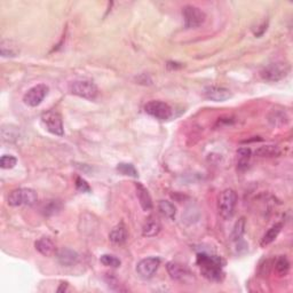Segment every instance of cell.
I'll return each instance as SVG.
<instances>
[{
    "mask_svg": "<svg viewBox=\"0 0 293 293\" xmlns=\"http://www.w3.org/2000/svg\"><path fill=\"white\" fill-rule=\"evenodd\" d=\"M224 260L218 256L200 253L197 256V265L201 267V275L211 282H221L224 278Z\"/></svg>",
    "mask_w": 293,
    "mask_h": 293,
    "instance_id": "1",
    "label": "cell"
},
{
    "mask_svg": "<svg viewBox=\"0 0 293 293\" xmlns=\"http://www.w3.org/2000/svg\"><path fill=\"white\" fill-rule=\"evenodd\" d=\"M237 194L233 189H224L220 193L218 198V210H219L220 217L224 220L232 219L235 213V208L237 205Z\"/></svg>",
    "mask_w": 293,
    "mask_h": 293,
    "instance_id": "2",
    "label": "cell"
},
{
    "mask_svg": "<svg viewBox=\"0 0 293 293\" xmlns=\"http://www.w3.org/2000/svg\"><path fill=\"white\" fill-rule=\"evenodd\" d=\"M69 91L71 94L77 95L86 100H95L99 90L92 80L78 79L73 80L69 84Z\"/></svg>",
    "mask_w": 293,
    "mask_h": 293,
    "instance_id": "3",
    "label": "cell"
},
{
    "mask_svg": "<svg viewBox=\"0 0 293 293\" xmlns=\"http://www.w3.org/2000/svg\"><path fill=\"white\" fill-rule=\"evenodd\" d=\"M38 201L37 193L30 188H18L13 190L8 196V204L11 206H22V205H35Z\"/></svg>",
    "mask_w": 293,
    "mask_h": 293,
    "instance_id": "4",
    "label": "cell"
},
{
    "mask_svg": "<svg viewBox=\"0 0 293 293\" xmlns=\"http://www.w3.org/2000/svg\"><path fill=\"white\" fill-rule=\"evenodd\" d=\"M290 73V66L285 62H276V63H270L268 66L263 68L260 73V76L262 79L267 81H278L288 76Z\"/></svg>",
    "mask_w": 293,
    "mask_h": 293,
    "instance_id": "5",
    "label": "cell"
},
{
    "mask_svg": "<svg viewBox=\"0 0 293 293\" xmlns=\"http://www.w3.org/2000/svg\"><path fill=\"white\" fill-rule=\"evenodd\" d=\"M41 122L45 125V128L50 133L57 136L64 135V128L62 116L55 110H50V111L44 112L41 115Z\"/></svg>",
    "mask_w": 293,
    "mask_h": 293,
    "instance_id": "6",
    "label": "cell"
},
{
    "mask_svg": "<svg viewBox=\"0 0 293 293\" xmlns=\"http://www.w3.org/2000/svg\"><path fill=\"white\" fill-rule=\"evenodd\" d=\"M145 110L148 115L158 120H168L173 116V109L162 101H150L145 106Z\"/></svg>",
    "mask_w": 293,
    "mask_h": 293,
    "instance_id": "7",
    "label": "cell"
},
{
    "mask_svg": "<svg viewBox=\"0 0 293 293\" xmlns=\"http://www.w3.org/2000/svg\"><path fill=\"white\" fill-rule=\"evenodd\" d=\"M184 19V27L187 29H195L201 27L205 21V14L201 8L193 5H187L182 11Z\"/></svg>",
    "mask_w": 293,
    "mask_h": 293,
    "instance_id": "8",
    "label": "cell"
},
{
    "mask_svg": "<svg viewBox=\"0 0 293 293\" xmlns=\"http://www.w3.org/2000/svg\"><path fill=\"white\" fill-rule=\"evenodd\" d=\"M48 91H50V89H48V86L45 85V84H38V85L31 87V89L28 90V92L24 94V103L29 107H38L39 104L43 102L45 97L47 96Z\"/></svg>",
    "mask_w": 293,
    "mask_h": 293,
    "instance_id": "9",
    "label": "cell"
},
{
    "mask_svg": "<svg viewBox=\"0 0 293 293\" xmlns=\"http://www.w3.org/2000/svg\"><path fill=\"white\" fill-rule=\"evenodd\" d=\"M161 265V259L156 256L142 259L138 265H136V273L141 278L148 279L155 275L157 272L158 267Z\"/></svg>",
    "mask_w": 293,
    "mask_h": 293,
    "instance_id": "10",
    "label": "cell"
},
{
    "mask_svg": "<svg viewBox=\"0 0 293 293\" xmlns=\"http://www.w3.org/2000/svg\"><path fill=\"white\" fill-rule=\"evenodd\" d=\"M167 272L172 278L182 283L190 282L194 275L184 265H181V263L178 262H168Z\"/></svg>",
    "mask_w": 293,
    "mask_h": 293,
    "instance_id": "11",
    "label": "cell"
},
{
    "mask_svg": "<svg viewBox=\"0 0 293 293\" xmlns=\"http://www.w3.org/2000/svg\"><path fill=\"white\" fill-rule=\"evenodd\" d=\"M204 95L206 99L214 102H223L233 96L232 92L226 87L220 86H207L204 90Z\"/></svg>",
    "mask_w": 293,
    "mask_h": 293,
    "instance_id": "12",
    "label": "cell"
},
{
    "mask_svg": "<svg viewBox=\"0 0 293 293\" xmlns=\"http://www.w3.org/2000/svg\"><path fill=\"white\" fill-rule=\"evenodd\" d=\"M56 258L62 266H73L79 260V256L71 249H62L56 253Z\"/></svg>",
    "mask_w": 293,
    "mask_h": 293,
    "instance_id": "13",
    "label": "cell"
},
{
    "mask_svg": "<svg viewBox=\"0 0 293 293\" xmlns=\"http://www.w3.org/2000/svg\"><path fill=\"white\" fill-rule=\"evenodd\" d=\"M128 229H126L125 224L123 222L117 224L116 227H113V229L109 234V239L111 240L113 244H117V245L125 243L126 240H128Z\"/></svg>",
    "mask_w": 293,
    "mask_h": 293,
    "instance_id": "14",
    "label": "cell"
},
{
    "mask_svg": "<svg viewBox=\"0 0 293 293\" xmlns=\"http://www.w3.org/2000/svg\"><path fill=\"white\" fill-rule=\"evenodd\" d=\"M270 125L275 126V128H281L283 125H286L289 123V116L286 115L285 111L283 110L273 109L272 111L267 116Z\"/></svg>",
    "mask_w": 293,
    "mask_h": 293,
    "instance_id": "15",
    "label": "cell"
},
{
    "mask_svg": "<svg viewBox=\"0 0 293 293\" xmlns=\"http://www.w3.org/2000/svg\"><path fill=\"white\" fill-rule=\"evenodd\" d=\"M36 250L45 256H50L55 253V245L50 237H41L35 244Z\"/></svg>",
    "mask_w": 293,
    "mask_h": 293,
    "instance_id": "16",
    "label": "cell"
},
{
    "mask_svg": "<svg viewBox=\"0 0 293 293\" xmlns=\"http://www.w3.org/2000/svg\"><path fill=\"white\" fill-rule=\"evenodd\" d=\"M136 196L139 198L140 205L145 211H150L152 208V201L149 191L141 183H136Z\"/></svg>",
    "mask_w": 293,
    "mask_h": 293,
    "instance_id": "17",
    "label": "cell"
},
{
    "mask_svg": "<svg viewBox=\"0 0 293 293\" xmlns=\"http://www.w3.org/2000/svg\"><path fill=\"white\" fill-rule=\"evenodd\" d=\"M161 223L155 217H149L146 221L145 226H143L142 235L146 237H154L158 235V233L161 232Z\"/></svg>",
    "mask_w": 293,
    "mask_h": 293,
    "instance_id": "18",
    "label": "cell"
},
{
    "mask_svg": "<svg viewBox=\"0 0 293 293\" xmlns=\"http://www.w3.org/2000/svg\"><path fill=\"white\" fill-rule=\"evenodd\" d=\"M0 53L2 57H14L19 53L18 45L12 40H2L0 44Z\"/></svg>",
    "mask_w": 293,
    "mask_h": 293,
    "instance_id": "19",
    "label": "cell"
},
{
    "mask_svg": "<svg viewBox=\"0 0 293 293\" xmlns=\"http://www.w3.org/2000/svg\"><path fill=\"white\" fill-rule=\"evenodd\" d=\"M282 227H283V224H282V223H276V224H274V226H273L272 228H269L268 232H267V233L265 234V236L262 237V239H261V246L265 247V246H267V245H269L270 243L274 242V240L276 239V237L278 236V234L281 233Z\"/></svg>",
    "mask_w": 293,
    "mask_h": 293,
    "instance_id": "20",
    "label": "cell"
},
{
    "mask_svg": "<svg viewBox=\"0 0 293 293\" xmlns=\"http://www.w3.org/2000/svg\"><path fill=\"white\" fill-rule=\"evenodd\" d=\"M158 210L163 216L168 218V219H174L175 213H177V208L168 201H159Z\"/></svg>",
    "mask_w": 293,
    "mask_h": 293,
    "instance_id": "21",
    "label": "cell"
},
{
    "mask_svg": "<svg viewBox=\"0 0 293 293\" xmlns=\"http://www.w3.org/2000/svg\"><path fill=\"white\" fill-rule=\"evenodd\" d=\"M237 155H238V167L239 171H244L249 167V161L251 158V149L249 148H240L237 150Z\"/></svg>",
    "mask_w": 293,
    "mask_h": 293,
    "instance_id": "22",
    "label": "cell"
},
{
    "mask_svg": "<svg viewBox=\"0 0 293 293\" xmlns=\"http://www.w3.org/2000/svg\"><path fill=\"white\" fill-rule=\"evenodd\" d=\"M279 154L281 151L276 146H263L256 150V155L259 157H276L279 156Z\"/></svg>",
    "mask_w": 293,
    "mask_h": 293,
    "instance_id": "23",
    "label": "cell"
},
{
    "mask_svg": "<svg viewBox=\"0 0 293 293\" xmlns=\"http://www.w3.org/2000/svg\"><path fill=\"white\" fill-rule=\"evenodd\" d=\"M244 233H245V218H239V220L236 221L235 226H234L232 236H230V238L234 242H238L242 238Z\"/></svg>",
    "mask_w": 293,
    "mask_h": 293,
    "instance_id": "24",
    "label": "cell"
},
{
    "mask_svg": "<svg viewBox=\"0 0 293 293\" xmlns=\"http://www.w3.org/2000/svg\"><path fill=\"white\" fill-rule=\"evenodd\" d=\"M290 269V262L284 256H278L275 261V270L279 276H285Z\"/></svg>",
    "mask_w": 293,
    "mask_h": 293,
    "instance_id": "25",
    "label": "cell"
},
{
    "mask_svg": "<svg viewBox=\"0 0 293 293\" xmlns=\"http://www.w3.org/2000/svg\"><path fill=\"white\" fill-rule=\"evenodd\" d=\"M117 171L119 172V173H122L123 175H128V177L132 178H138V171H136V168L134 167V165L128 164V163H120L117 166Z\"/></svg>",
    "mask_w": 293,
    "mask_h": 293,
    "instance_id": "26",
    "label": "cell"
},
{
    "mask_svg": "<svg viewBox=\"0 0 293 293\" xmlns=\"http://www.w3.org/2000/svg\"><path fill=\"white\" fill-rule=\"evenodd\" d=\"M100 261L101 263H103L104 266L111 267V268H118L120 266V260L111 255H103L100 258Z\"/></svg>",
    "mask_w": 293,
    "mask_h": 293,
    "instance_id": "27",
    "label": "cell"
},
{
    "mask_svg": "<svg viewBox=\"0 0 293 293\" xmlns=\"http://www.w3.org/2000/svg\"><path fill=\"white\" fill-rule=\"evenodd\" d=\"M16 163H18V159L12 155H4L1 159H0V165H1V167L5 168V170L13 168L16 165Z\"/></svg>",
    "mask_w": 293,
    "mask_h": 293,
    "instance_id": "28",
    "label": "cell"
},
{
    "mask_svg": "<svg viewBox=\"0 0 293 293\" xmlns=\"http://www.w3.org/2000/svg\"><path fill=\"white\" fill-rule=\"evenodd\" d=\"M76 188L78 191H80V193H91V187L90 184L87 183V181L85 179L77 177L76 178Z\"/></svg>",
    "mask_w": 293,
    "mask_h": 293,
    "instance_id": "29",
    "label": "cell"
},
{
    "mask_svg": "<svg viewBox=\"0 0 293 293\" xmlns=\"http://www.w3.org/2000/svg\"><path fill=\"white\" fill-rule=\"evenodd\" d=\"M173 68V69H179V68H182L181 63H177V62H168L167 63V68Z\"/></svg>",
    "mask_w": 293,
    "mask_h": 293,
    "instance_id": "30",
    "label": "cell"
},
{
    "mask_svg": "<svg viewBox=\"0 0 293 293\" xmlns=\"http://www.w3.org/2000/svg\"><path fill=\"white\" fill-rule=\"evenodd\" d=\"M67 288H68V283H67V282H66V283H61V286L57 289V292H63V291H66Z\"/></svg>",
    "mask_w": 293,
    "mask_h": 293,
    "instance_id": "31",
    "label": "cell"
}]
</instances>
